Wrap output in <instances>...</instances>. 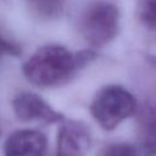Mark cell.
Listing matches in <instances>:
<instances>
[{
	"label": "cell",
	"instance_id": "ba28073f",
	"mask_svg": "<svg viewBox=\"0 0 156 156\" xmlns=\"http://www.w3.org/2000/svg\"><path fill=\"white\" fill-rule=\"evenodd\" d=\"M98 156H139L136 147L128 143H112L102 146Z\"/></svg>",
	"mask_w": 156,
	"mask_h": 156
},
{
	"label": "cell",
	"instance_id": "30bf717a",
	"mask_svg": "<svg viewBox=\"0 0 156 156\" xmlns=\"http://www.w3.org/2000/svg\"><path fill=\"white\" fill-rule=\"evenodd\" d=\"M21 54V49L15 43L0 37V58L2 56H18Z\"/></svg>",
	"mask_w": 156,
	"mask_h": 156
},
{
	"label": "cell",
	"instance_id": "52a82bcc",
	"mask_svg": "<svg viewBox=\"0 0 156 156\" xmlns=\"http://www.w3.org/2000/svg\"><path fill=\"white\" fill-rule=\"evenodd\" d=\"M136 122L140 141L145 147L156 145V98L136 107Z\"/></svg>",
	"mask_w": 156,
	"mask_h": 156
},
{
	"label": "cell",
	"instance_id": "4fadbf2b",
	"mask_svg": "<svg viewBox=\"0 0 156 156\" xmlns=\"http://www.w3.org/2000/svg\"><path fill=\"white\" fill-rule=\"evenodd\" d=\"M32 1H35V0H32Z\"/></svg>",
	"mask_w": 156,
	"mask_h": 156
},
{
	"label": "cell",
	"instance_id": "8992f818",
	"mask_svg": "<svg viewBox=\"0 0 156 156\" xmlns=\"http://www.w3.org/2000/svg\"><path fill=\"white\" fill-rule=\"evenodd\" d=\"M48 139L37 129H18L11 133L4 144V156H44Z\"/></svg>",
	"mask_w": 156,
	"mask_h": 156
},
{
	"label": "cell",
	"instance_id": "3957f363",
	"mask_svg": "<svg viewBox=\"0 0 156 156\" xmlns=\"http://www.w3.org/2000/svg\"><path fill=\"white\" fill-rule=\"evenodd\" d=\"M83 38L93 46H102L115 39L119 29V11L107 1L91 4L79 23Z\"/></svg>",
	"mask_w": 156,
	"mask_h": 156
},
{
	"label": "cell",
	"instance_id": "5b68a950",
	"mask_svg": "<svg viewBox=\"0 0 156 156\" xmlns=\"http://www.w3.org/2000/svg\"><path fill=\"white\" fill-rule=\"evenodd\" d=\"M91 144L89 128L79 121L63 119L57 130L56 156H85Z\"/></svg>",
	"mask_w": 156,
	"mask_h": 156
},
{
	"label": "cell",
	"instance_id": "9c48e42d",
	"mask_svg": "<svg viewBox=\"0 0 156 156\" xmlns=\"http://www.w3.org/2000/svg\"><path fill=\"white\" fill-rule=\"evenodd\" d=\"M140 22L150 30L156 32V0H143L139 5Z\"/></svg>",
	"mask_w": 156,
	"mask_h": 156
},
{
	"label": "cell",
	"instance_id": "277c9868",
	"mask_svg": "<svg viewBox=\"0 0 156 156\" xmlns=\"http://www.w3.org/2000/svg\"><path fill=\"white\" fill-rule=\"evenodd\" d=\"M12 108L17 119L22 122H40L45 124L61 123L65 116L52 108L41 96L35 93L23 91L12 100Z\"/></svg>",
	"mask_w": 156,
	"mask_h": 156
},
{
	"label": "cell",
	"instance_id": "7c38bea8",
	"mask_svg": "<svg viewBox=\"0 0 156 156\" xmlns=\"http://www.w3.org/2000/svg\"><path fill=\"white\" fill-rule=\"evenodd\" d=\"M0 135H1V127H0Z\"/></svg>",
	"mask_w": 156,
	"mask_h": 156
},
{
	"label": "cell",
	"instance_id": "6da1fadb",
	"mask_svg": "<svg viewBox=\"0 0 156 156\" xmlns=\"http://www.w3.org/2000/svg\"><path fill=\"white\" fill-rule=\"evenodd\" d=\"M95 57V51L90 49L71 51L65 46L50 44L35 50L23 63L22 72L32 84L54 88L69 82Z\"/></svg>",
	"mask_w": 156,
	"mask_h": 156
},
{
	"label": "cell",
	"instance_id": "8fae6325",
	"mask_svg": "<svg viewBox=\"0 0 156 156\" xmlns=\"http://www.w3.org/2000/svg\"><path fill=\"white\" fill-rule=\"evenodd\" d=\"M145 156H156V145L151 146V147H147V152H146Z\"/></svg>",
	"mask_w": 156,
	"mask_h": 156
},
{
	"label": "cell",
	"instance_id": "7a4b0ae2",
	"mask_svg": "<svg viewBox=\"0 0 156 156\" xmlns=\"http://www.w3.org/2000/svg\"><path fill=\"white\" fill-rule=\"evenodd\" d=\"M136 101L121 85H105L94 96L90 113L95 122L105 130H113L119 123L134 115Z\"/></svg>",
	"mask_w": 156,
	"mask_h": 156
}]
</instances>
